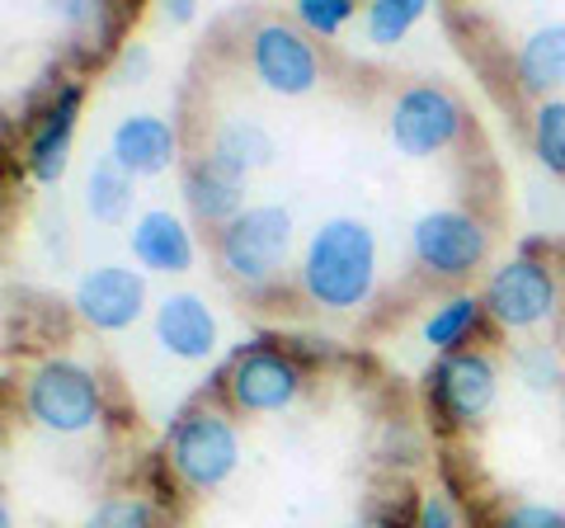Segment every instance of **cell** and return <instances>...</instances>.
I'll list each match as a JSON object with an SVG mask.
<instances>
[{
	"label": "cell",
	"instance_id": "3",
	"mask_svg": "<svg viewBox=\"0 0 565 528\" xmlns=\"http://www.w3.org/2000/svg\"><path fill=\"white\" fill-rule=\"evenodd\" d=\"M24 406L52 434H81L99 420V382L90 368L71 359H47L24 382Z\"/></svg>",
	"mask_w": 565,
	"mask_h": 528
},
{
	"label": "cell",
	"instance_id": "28",
	"mask_svg": "<svg viewBox=\"0 0 565 528\" xmlns=\"http://www.w3.org/2000/svg\"><path fill=\"white\" fill-rule=\"evenodd\" d=\"M419 528H457V509L448 496H424L419 500Z\"/></svg>",
	"mask_w": 565,
	"mask_h": 528
},
{
	"label": "cell",
	"instance_id": "16",
	"mask_svg": "<svg viewBox=\"0 0 565 528\" xmlns=\"http://www.w3.org/2000/svg\"><path fill=\"white\" fill-rule=\"evenodd\" d=\"M174 151H180V137L156 114H128L109 137V156L128 175H161L174 161Z\"/></svg>",
	"mask_w": 565,
	"mask_h": 528
},
{
	"label": "cell",
	"instance_id": "27",
	"mask_svg": "<svg viewBox=\"0 0 565 528\" xmlns=\"http://www.w3.org/2000/svg\"><path fill=\"white\" fill-rule=\"evenodd\" d=\"M494 528H565V515L556 505H537V500H523V505H509Z\"/></svg>",
	"mask_w": 565,
	"mask_h": 528
},
{
	"label": "cell",
	"instance_id": "8",
	"mask_svg": "<svg viewBox=\"0 0 565 528\" xmlns=\"http://www.w3.org/2000/svg\"><path fill=\"white\" fill-rule=\"evenodd\" d=\"M494 363L476 349H462V355H444L429 368V411L444 430H462L476 425L490 406H494Z\"/></svg>",
	"mask_w": 565,
	"mask_h": 528
},
{
	"label": "cell",
	"instance_id": "26",
	"mask_svg": "<svg viewBox=\"0 0 565 528\" xmlns=\"http://www.w3.org/2000/svg\"><path fill=\"white\" fill-rule=\"evenodd\" d=\"M519 373H523V382L533 387V392H546V387H556L561 363H556V355L546 345H527V349H519Z\"/></svg>",
	"mask_w": 565,
	"mask_h": 528
},
{
	"label": "cell",
	"instance_id": "2",
	"mask_svg": "<svg viewBox=\"0 0 565 528\" xmlns=\"http://www.w3.org/2000/svg\"><path fill=\"white\" fill-rule=\"evenodd\" d=\"M222 270L241 288H269L292 260V218L278 203H255L217 232Z\"/></svg>",
	"mask_w": 565,
	"mask_h": 528
},
{
	"label": "cell",
	"instance_id": "22",
	"mask_svg": "<svg viewBox=\"0 0 565 528\" xmlns=\"http://www.w3.org/2000/svg\"><path fill=\"white\" fill-rule=\"evenodd\" d=\"M533 151L537 161L565 180V99H542L533 114Z\"/></svg>",
	"mask_w": 565,
	"mask_h": 528
},
{
	"label": "cell",
	"instance_id": "14",
	"mask_svg": "<svg viewBox=\"0 0 565 528\" xmlns=\"http://www.w3.org/2000/svg\"><path fill=\"white\" fill-rule=\"evenodd\" d=\"M245 175L226 170L222 161L212 156H199L189 170H184V203L193 208V218L207 222V226H232L245 213Z\"/></svg>",
	"mask_w": 565,
	"mask_h": 528
},
{
	"label": "cell",
	"instance_id": "5",
	"mask_svg": "<svg viewBox=\"0 0 565 528\" xmlns=\"http://www.w3.org/2000/svg\"><path fill=\"white\" fill-rule=\"evenodd\" d=\"M490 251V232L481 218L462 213V208H434V213L415 218L411 226V255L419 270L438 278H467Z\"/></svg>",
	"mask_w": 565,
	"mask_h": 528
},
{
	"label": "cell",
	"instance_id": "6",
	"mask_svg": "<svg viewBox=\"0 0 565 528\" xmlns=\"http://www.w3.org/2000/svg\"><path fill=\"white\" fill-rule=\"evenodd\" d=\"M556 274L533 255H514L486 278V316L500 330H533L556 311Z\"/></svg>",
	"mask_w": 565,
	"mask_h": 528
},
{
	"label": "cell",
	"instance_id": "10",
	"mask_svg": "<svg viewBox=\"0 0 565 528\" xmlns=\"http://www.w3.org/2000/svg\"><path fill=\"white\" fill-rule=\"evenodd\" d=\"M250 72L274 95H307L321 81V62H316V47L307 43L302 29L264 20L250 33Z\"/></svg>",
	"mask_w": 565,
	"mask_h": 528
},
{
	"label": "cell",
	"instance_id": "24",
	"mask_svg": "<svg viewBox=\"0 0 565 528\" xmlns=\"http://www.w3.org/2000/svg\"><path fill=\"white\" fill-rule=\"evenodd\" d=\"M85 528H156V524H151V505L147 500L122 496V500H104Z\"/></svg>",
	"mask_w": 565,
	"mask_h": 528
},
{
	"label": "cell",
	"instance_id": "1",
	"mask_svg": "<svg viewBox=\"0 0 565 528\" xmlns=\"http://www.w3.org/2000/svg\"><path fill=\"white\" fill-rule=\"evenodd\" d=\"M302 288L316 307L353 311L377 288V236L359 218H330L302 251Z\"/></svg>",
	"mask_w": 565,
	"mask_h": 528
},
{
	"label": "cell",
	"instance_id": "29",
	"mask_svg": "<svg viewBox=\"0 0 565 528\" xmlns=\"http://www.w3.org/2000/svg\"><path fill=\"white\" fill-rule=\"evenodd\" d=\"M147 66H151V57H147V47H122V76H132V81H141V76H147Z\"/></svg>",
	"mask_w": 565,
	"mask_h": 528
},
{
	"label": "cell",
	"instance_id": "21",
	"mask_svg": "<svg viewBox=\"0 0 565 528\" xmlns=\"http://www.w3.org/2000/svg\"><path fill=\"white\" fill-rule=\"evenodd\" d=\"M419 20H424V0H377V6H367L363 29H367V39H373L377 47H392Z\"/></svg>",
	"mask_w": 565,
	"mask_h": 528
},
{
	"label": "cell",
	"instance_id": "31",
	"mask_svg": "<svg viewBox=\"0 0 565 528\" xmlns=\"http://www.w3.org/2000/svg\"><path fill=\"white\" fill-rule=\"evenodd\" d=\"M0 528H14V519H10V509H0Z\"/></svg>",
	"mask_w": 565,
	"mask_h": 528
},
{
	"label": "cell",
	"instance_id": "15",
	"mask_svg": "<svg viewBox=\"0 0 565 528\" xmlns=\"http://www.w3.org/2000/svg\"><path fill=\"white\" fill-rule=\"evenodd\" d=\"M128 245L141 270H156V274H184L193 264V236L170 208H147L132 222Z\"/></svg>",
	"mask_w": 565,
	"mask_h": 528
},
{
	"label": "cell",
	"instance_id": "23",
	"mask_svg": "<svg viewBox=\"0 0 565 528\" xmlns=\"http://www.w3.org/2000/svg\"><path fill=\"white\" fill-rule=\"evenodd\" d=\"M363 528H419V505L405 490H382L363 509Z\"/></svg>",
	"mask_w": 565,
	"mask_h": 528
},
{
	"label": "cell",
	"instance_id": "13",
	"mask_svg": "<svg viewBox=\"0 0 565 528\" xmlns=\"http://www.w3.org/2000/svg\"><path fill=\"white\" fill-rule=\"evenodd\" d=\"M156 345L174 359H212L217 349V316L207 311L199 293H166L156 307Z\"/></svg>",
	"mask_w": 565,
	"mask_h": 528
},
{
	"label": "cell",
	"instance_id": "19",
	"mask_svg": "<svg viewBox=\"0 0 565 528\" xmlns=\"http://www.w3.org/2000/svg\"><path fill=\"white\" fill-rule=\"evenodd\" d=\"M486 321V303L471 293L448 297L444 307H434V316L424 321V345L438 349V355H462V345L481 330Z\"/></svg>",
	"mask_w": 565,
	"mask_h": 528
},
{
	"label": "cell",
	"instance_id": "25",
	"mask_svg": "<svg viewBox=\"0 0 565 528\" xmlns=\"http://www.w3.org/2000/svg\"><path fill=\"white\" fill-rule=\"evenodd\" d=\"M297 20H302L311 33L330 39V33H340L353 20V6L349 0H297Z\"/></svg>",
	"mask_w": 565,
	"mask_h": 528
},
{
	"label": "cell",
	"instance_id": "7",
	"mask_svg": "<svg viewBox=\"0 0 565 528\" xmlns=\"http://www.w3.org/2000/svg\"><path fill=\"white\" fill-rule=\"evenodd\" d=\"M462 104H457L452 91L444 85H411L396 104H392V118H386V137L401 156L411 161H424V156L444 151L457 142L462 133Z\"/></svg>",
	"mask_w": 565,
	"mask_h": 528
},
{
	"label": "cell",
	"instance_id": "4",
	"mask_svg": "<svg viewBox=\"0 0 565 528\" xmlns=\"http://www.w3.org/2000/svg\"><path fill=\"white\" fill-rule=\"evenodd\" d=\"M236 463H241V444H236V430H232V420L226 415L189 411V415L174 420V430H170V467L180 472L189 486H199V490L222 486L236 472Z\"/></svg>",
	"mask_w": 565,
	"mask_h": 528
},
{
	"label": "cell",
	"instance_id": "9",
	"mask_svg": "<svg viewBox=\"0 0 565 528\" xmlns=\"http://www.w3.org/2000/svg\"><path fill=\"white\" fill-rule=\"evenodd\" d=\"M297 392H302V368L282 349H259V345L241 349L232 368H226V397H232L236 411H250V415L288 411Z\"/></svg>",
	"mask_w": 565,
	"mask_h": 528
},
{
	"label": "cell",
	"instance_id": "17",
	"mask_svg": "<svg viewBox=\"0 0 565 528\" xmlns=\"http://www.w3.org/2000/svg\"><path fill=\"white\" fill-rule=\"evenodd\" d=\"M514 72L527 95H546L565 85V20H552L527 33L514 57Z\"/></svg>",
	"mask_w": 565,
	"mask_h": 528
},
{
	"label": "cell",
	"instance_id": "30",
	"mask_svg": "<svg viewBox=\"0 0 565 528\" xmlns=\"http://www.w3.org/2000/svg\"><path fill=\"white\" fill-rule=\"evenodd\" d=\"M170 20H193V6H189V0H174V6H170Z\"/></svg>",
	"mask_w": 565,
	"mask_h": 528
},
{
	"label": "cell",
	"instance_id": "11",
	"mask_svg": "<svg viewBox=\"0 0 565 528\" xmlns=\"http://www.w3.org/2000/svg\"><path fill=\"white\" fill-rule=\"evenodd\" d=\"M71 303L95 330H128L147 311V278L128 264H99V270L81 274Z\"/></svg>",
	"mask_w": 565,
	"mask_h": 528
},
{
	"label": "cell",
	"instance_id": "20",
	"mask_svg": "<svg viewBox=\"0 0 565 528\" xmlns=\"http://www.w3.org/2000/svg\"><path fill=\"white\" fill-rule=\"evenodd\" d=\"M85 208L95 222H122L132 213V175L114 156H99L85 175Z\"/></svg>",
	"mask_w": 565,
	"mask_h": 528
},
{
	"label": "cell",
	"instance_id": "18",
	"mask_svg": "<svg viewBox=\"0 0 565 528\" xmlns=\"http://www.w3.org/2000/svg\"><path fill=\"white\" fill-rule=\"evenodd\" d=\"M207 156L222 161L226 170H236V175H250V170L274 161V137L264 133L255 118H226L217 128V137H212Z\"/></svg>",
	"mask_w": 565,
	"mask_h": 528
},
{
	"label": "cell",
	"instance_id": "12",
	"mask_svg": "<svg viewBox=\"0 0 565 528\" xmlns=\"http://www.w3.org/2000/svg\"><path fill=\"white\" fill-rule=\"evenodd\" d=\"M81 81H62L57 91L43 99L39 118L29 128V142H24V166L33 180H62L66 170V156H71V137H76V118H81Z\"/></svg>",
	"mask_w": 565,
	"mask_h": 528
}]
</instances>
